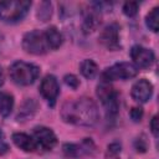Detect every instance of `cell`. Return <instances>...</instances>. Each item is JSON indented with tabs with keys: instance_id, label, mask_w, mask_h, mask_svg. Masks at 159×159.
<instances>
[{
	"instance_id": "1",
	"label": "cell",
	"mask_w": 159,
	"mask_h": 159,
	"mask_svg": "<svg viewBox=\"0 0 159 159\" xmlns=\"http://www.w3.org/2000/svg\"><path fill=\"white\" fill-rule=\"evenodd\" d=\"M61 117L65 122L75 125L92 127L98 120V109L91 98L81 97L66 102L62 106Z\"/></svg>"
},
{
	"instance_id": "2",
	"label": "cell",
	"mask_w": 159,
	"mask_h": 159,
	"mask_svg": "<svg viewBox=\"0 0 159 159\" xmlns=\"http://www.w3.org/2000/svg\"><path fill=\"white\" fill-rule=\"evenodd\" d=\"M31 1L27 0H10L0 1V20L5 22L21 21L29 12Z\"/></svg>"
},
{
	"instance_id": "3",
	"label": "cell",
	"mask_w": 159,
	"mask_h": 159,
	"mask_svg": "<svg viewBox=\"0 0 159 159\" xmlns=\"http://www.w3.org/2000/svg\"><path fill=\"white\" fill-rule=\"evenodd\" d=\"M39 73L40 70L37 66L24 61H16L9 68L10 78L12 80V82L20 86H29L34 83L39 77Z\"/></svg>"
},
{
	"instance_id": "4",
	"label": "cell",
	"mask_w": 159,
	"mask_h": 159,
	"mask_svg": "<svg viewBox=\"0 0 159 159\" xmlns=\"http://www.w3.org/2000/svg\"><path fill=\"white\" fill-rule=\"evenodd\" d=\"M22 47L27 53L43 55L50 48L45 32L40 30H34L27 32L22 39Z\"/></svg>"
},
{
	"instance_id": "5",
	"label": "cell",
	"mask_w": 159,
	"mask_h": 159,
	"mask_svg": "<svg viewBox=\"0 0 159 159\" xmlns=\"http://www.w3.org/2000/svg\"><path fill=\"white\" fill-rule=\"evenodd\" d=\"M138 73L137 67L133 63L129 62H119L113 65L112 67L107 68L103 73H102V81L106 82H111L114 80H129L135 77Z\"/></svg>"
},
{
	"instance_id": "6",
	"label": "cell",
	"mask_w": 159,
	"mask_h": 159,
	"mask_svg": "<svg viewBox=\"0 0 159 159\" xmlns=\"http://www.w3.org/2000/svg\"><path fill=\"white\" fill-rule=\"evenodd\" d=\"M97 96L106 107V111L109 116H116L118 112V94L109 82L101 81L97 86Z\"/></svg>"
},
{
	"instance_id": "7",
	"label": "cell",
	"mask_w": 159,
	"mask_h": 159,
	"mask_svg": "<svg viewBox=\"0 0 159 159\" xmlns=\"http://www.w3.org/2000/svg\"><path fill=\"white\" fill-rule=\"evenodd\" d=\"M99 42L108 50H112V51L118 50L120 47V45H119V26L117 24L107 25L99 35Z\"/></svg>"
},
{
	"instance_id": "8",
	"label": "cell",
	"mask_w": 159,
	"mask_h": 159,
	"mask_svg": "<svg viewBox=\"0 0 159 159\" xmlns=\"http://www.w3.org/2000/svg\"><path fill=\"white\" fill-rule=\"evenodd\" d=\"M32 138L35 139L37 148L40 147L45 150L52 149L57 143V138H56L55 133L47 127H36L34 129Z\"/></svg>"
},
{
	"instance_id": "9",
	"label": "cell",
	"mask_w": 159,
	"mask_h": 159,
	"mask_svg": "<svg viewBox=\"0 0 159 159\" xmlns=\"http://www.w3.org/2000/svg\"><path fill=\"white\" fill-rule=\"evenodd\" d=\"M58 92H60V87H58V82H57L56 77L52 75L45 76L40 84V93L51 106L55 104Z\"/></svg>"
},
{
	"instance_id": "10",
	"label": "cell",
	"mask_w": 159,
	"mask_h": 159,
	"mask_svg": "<svg viewBox=\"0 0 159 159\" xmlns=\"http://www.w3.org/2000/svg\"><path fill=\"white\" fill-rule=\"evenodd\" d=\"M130 57H132L133 62L140 68H147V67L152 66V63L154 62V58H155L152 50L143 47L140 45H135L130 48Z\"/></svg>"
},
{
	"instance_id": "11",
	"label": "cell",
	"mask_w": 159,
	"mask_h": 159,
	"mask_svg": "<svg viewBox=\"0 0 159 159\" xmlns=\"http://www.w3.org/2000/svg\"><path fill=\"white\" fill-rule=\"evenodd\" d=\"M152 93H153V84L149 81H147L145 78L137 81L132 87L133 99H135L137 102H140V103L147 102L152 97Z\"/></svg>"
},
{
	"instance_id": "12",
	"label": "cell",
	"mask_w": 159,
	"mask_h": 159,
	"mask_svg": "<svg viewBox=\"0 0 159 159\" xmlns=\"http://www.w3.org/2000/svg\"><path fill=\"white\" fill-rule=\"evenodd\" d=\"M12 142L15 143L16 147H19L20 149H22L24 152H27V153H32L37 149V144H36L35 139L25 133H14Z\"/></svg>"
},
{
	"instance_id": "13",
	"label": "cell",
	"mask_w": 159,
	"mask_h": 159,
	"mask_svg": "<svg viewBox=\"0 0 159 159\" xmlns=\"http://www.w3.org/2000/svg\"><path fill=\"white\" fill-rule=\"evenodd\" d=\"M101 22V16L98 14V11L94 9V10H91L88 11L86 15H84V19H83V24H82V29L86 34H89V32H93L98 25Z\"/></svg>"
},
{
	"instance_id": "14",
	"label": "cell",
	"mask_w": 159,
	"mask_h": 159,
	"mask_svg": "<svg viewBox=\"0 0 159 159\" xmlns=\"http://www.w3.org/2000/svg\"><path fill=\"white\" fill-rule=\"evenodd\" d=\"M36 108H37V104H36V102H35L34 99H31V98L26 99V101L22 103V106H21V108H20V111H19L17 120H21V122L27 120L29 118H31V117L35 114Z\"/></svg>"
},
{
	"instance_id": "15",
	"label": "cell",
	"mask_w": 159,
	"mask_h": 159,
	"mask_svg": "<svg viewBox=\"0 0 159 159\" xmlns=\"http://www.w3.org/2000/svg\"><path fill=\"white\" fill-rule=\"evenodd\" d=\"M91 140H84L81 145H76V144H65L63 145V153L67 155V157H71V158H77L80 155H82L83 153H88L89 150V147L87 145Z\"/></svg>"
},
{
	"instance_id": "16",
	"label": "cell",
	"mask_w": 159,
	"mask_h": 159,
	"mask_svg": "<svg viewBox=\"0 0 159 159\" xmlns=\"http://www.w3.org/2000/svg\"><path fill=\"white\" fill-rule=\"evenodd\" d=\"M45 35H46V39H47V42L51 50H56L62 45V35L55 26L48 27L45 31Z\"/></svg>"
},
{
	"instance_id": "17",
	"label": "cell",
	"mask_w": 159,
	"mask_h": 159,
	"mask_svg": "<svg viewBox=\"0 0 159 159\" xmlns=\"http://www.w3.org/2000/svg\"><path fill=\"white\" fill-rule=\"evenodd\" d=\"M14 107V97L7 92H0V114L2 117L10 116Z\"/></svg>"
},
{
	"instance_id": "18",
	"label": "cell",
	"mask_w": 159,
	"mask_h": 159,
	"mask_svg": "<svg viewBox=\"0 0 159 159\" xmlns=\"http://www.w3.org/2000/svg\"><path fill=\"white\" fill-rule=\"evenodd\" d=\"M80 70H81V73L86 78H89V80L94 78L96 75L98 73V66L92 60H84V61H82V63L80 66Z\"/></svg>"
},
{
	"instance_id": "19",
	"label": "cell",
	"mask_w": 159,
	"mask_h": 159,
	"mask_svg": "<svg viewBox=\"0 0 159 159\" xmlns=\"http://www.w3.org/2000/svg\"><path fill=\"white\" fill-rule=\"evenodd\" d=\"M37 19L40 21H47L52 15V5L50 1H42L37 9Z\"/></svg>"
},
{
	"instance_id": "20",
	"label": "cell",
	"mask_w": 159,
	"mask_h": 159,
	"mask_svg": "<svg viewBox=\"0 0 159 159\" xmlns=\"http://www.w3.org/2000/svg\"><path fill=\"white\" fill-rule=\"evenodd\" d=\"M145 24L153 32L158 31V24H159V7L152 9V11L145 17Z\"/></svg>"
},
{
	"instance_id": "21",
	"label": "cell",
	"mask_w": 159,
	"mask_h": 159,
	"mask_svg": "<svg viewBox=\"0 0 159 159\" xmlns=\"http://www.w3.org/2000/svg\"><path fill=\"white\" fill-rule=\"evenodd\" d=\"M138 6H139V4H138L137 1H127V2L123 5V12H124L127 16L132 17V16H134V15L137 14Z\"/></svg>"
},
{
	"instance_id": "22",
	"label": "cell",
	"mask_w": 159,
	"mask_h": 159,
	"mask_svg": "<svg viewBox=\"0 0 159 159\" xmlns=\"http://www.w3.org/2000/svg\"><path fill=\"white\" fill-rule=\"evenodd\" d=\"M63 80H65V83H66L68 87L73 88V89H76V88L80 86V81H78V78H77L75 75H66Z\"/></svg>"
},
{
	"instance_id": "23",
	"label": "cell",
	"mask_w": 159,
	"mask_h": 159,
	"mask_svg": "<svg viewBox=\"0 0 159 159\" xmlns=\"http://www.w3.org/2000/svg\"><path fill=\"white\" fill-rule=\"evenodd\" d=\"M129 114H130V118L134 122H139L140 118H142V116H143V109L140 107H133L130 109V113Z\"/></svg>"
},
{
	"instance_id": "24",
	"label": "cell",
	"mask_w": 159,
	"mask_h": 159,
	"mask_svg": "<svg viewBox=\"0 0 159 159\" xmlns=\"http://www.w3.org/2000/svg\"><path fill=\"white\" fill-rule=\"evenodd\" d=\"M9 152V145L5 140V135L4 133L0 130V154H5Z\"/></svg>"
},
{
	"instance_id": "25",
	"label": "cell",
	"mask_w": 159,
	"mask_h": 159,
	"mask_svg": "<svg viewBox=\"0 0 159 159\" xmlns=\"http://www.w3.org/2000/svg\"><path fill=\"white\" fill-rule=\"evenodd\" d=\"M150 129H152V133L155 137H158V129H159V127H158V117L157 116H154L153 119H152V122H150Z\"/></svg>"
},
{
	"instance_id": "26",
	"label": "cell",
	"mask_w": 159,
	"mask_h": 159,
	"mask_svg": "<svg viewBox=\"0 0 159 159\" xmlns=\"http://www.w3.org/2000/svg\"><path fill=\"white\" fill-rule=\"evenodd\" d=\"M108 152H109L111 154H118V153L120 152V145H119L118 143H113V144H111V145L108 147Z\"/></svg>"
},
{
	"instance_id": "27",
	"label": "cell",
	"mask_w": 159,
	"mask_h": 159,
	"mask_svg": "<svg viewBox=\"0 0 159 159\" xmlns=\"http://www.w3.org/2000/svg\"><path fill=\"white\" fill-rule=\"evenodd\" d=\"M4 83V73H2V68L0 67V86Z\"/></svg>"
}]
</instances>
